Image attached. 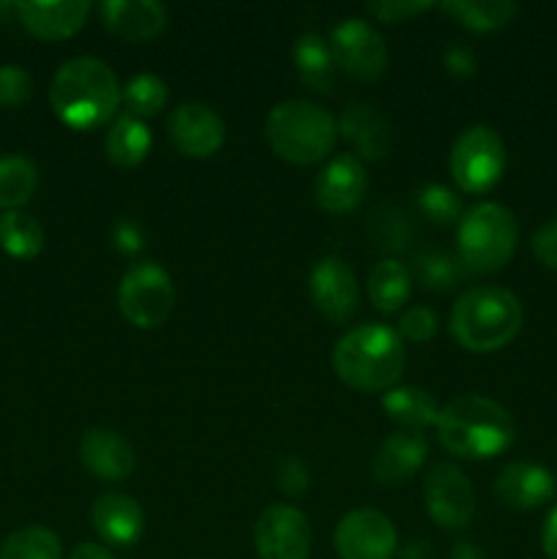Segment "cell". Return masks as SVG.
<instances>
[{
    "label": "cell",
    "instance_id": "6da1fadb",
    "mask_svg": "<svg viewBox=\"0 0 557 559\" xmlns=\"http://www.w3.org/2000/svg\"><path fill=\"white\" fill-rule=\"evenodd\" d=\"M123 102L118 76L98 58H71L55 71L49 104L60 123L74 131H91L109 123Z\"/></svg>",
    "mask_w": 557,
    "mask_h": 559
},
{
    "label": "cell",
    "instance_id": "7a4b0ae2",
    "mask_svg": "<svg viewBox=\"0 0 557 559\" xmlns=\"http://www.w3.org/2000/svg\"><path fill=\"white\" fill-rule=\"evenodd\" d=\"M435 429L440 445L451 456L467 459V462L502 456L517 437L511 413L495 399L478 396V393H464L440 407Z\"/></svg>",
    "mask_w": 557,
    "mask_h": 559
},
{
    "label": "cell",
    "instance_id": "3957f363",
    "mask_svg": "<svg viewBox=\"0 0 557 559\" xmlns=\"http://www.w3.org/2000/svg\"><path fill=\"white\" fill-rule=\"evenodd\" d=\"M333 371L347 388L360 393H386L396 388L407 366L402 336L382 322L349 328L333 344Z\"/></svg>",
    "mask_w": 557,
    "mask_h": 559
},
{
    "label": "cell",
    "instance_id": "277c9868",
    "mask_svg": "<svg viewBox=\"0 0 557 559\" xmlns=\"http://www.w3.org/2000/svg\"><path fill=\"white\" fill-rule=\"evenodd\" d=\"M524 322L522 304L506 287H475L451 311V336L467 353L489 355L508 347Z\"/></svg>",
    "mask_w": 557,
    "mask_h": 559
},
{
    "label": "cell",
    "instance_id": "5b68a950",
    "mask_svg": "<svg viewBox=\"0 0 557 559\" xmlns=\"http://www.w3.org/2000/svg\"><path fill=\"white\" fill-rule=\"evenodd\" d=\"M339 126L325 107L306 98H287L265 118V140L278 158L311 167L331 156Z\"/></svg>",
    "mask_w": 557,
    "mask_h": 559
},
{
    "label": "cell",
    "instance_id": "8992f818",
    "mask_svg": "<svg viewBox=\"0 0 557 559\" xmlns=\"http://www.w3.org/2000/svg\"><path fill=\"white\" fill-rule=\"evenodd\" d=\"M459 262L467 273H497L513 260L519 243L517 216L500 202L470 207L457 229Z\"/></svg>",
    "mask_w": 557,
    "mask_h": 559
},
{
    "label": "cell",
    "instance_id": "52a82bcc",
    "mask_svg": "<svg viewBox=\"0 0 557 559\" xmlns=\"http://www.w3.org/2000/svg\"><path fill=\"white\" fill-rule=\"evenodd\" d=\"M448 169L459 191L489 194L506 173V142L491 126H467L453 142Z\"/></svg>",
    "mask_w": 557,
    "mask_h": 559
},
{
    "label": "cell",
    "instance_id": "ba28073f",
    "mask_svg": "<svg viewBox=\"0 0 557 559\" xmlns=\"http://www.w3.org/2000/svg\"><path fill=\"white\" fill-rule=\"evenodd\" d=\"M118 309L126 322L151 331L169 320L175 309V284L156 262H137L123 273L118 287Z\"/></svg>",
    "mask_w": 557,
    "mask_h": 559
},
{
    "label": "cell",
    "instance_id": "9c48e42d",
    "mask_svg": "<svg viewBox=\"0 0 557 559\" xmlns=\"http://www.w3.org/2000/svg\"><path fill=\"white\" fill-rule=\"evenodd\" d=\"M424 502L431 522L448 533H462L475 516V489L453 462H437L424 478Z\"/></svg>",
    "mask_w": 557,
    "mask_h": 559
},
{
    "label": "cell",
    "instance_id": "30bf717a",
    "mask_svg": "<svg viewBox=\"0 0 557 559\" xmlns=\"http://www.w3.org/2000/svg\"><path fill=\"white\" fill-rule=\"evenodd\" d=\"M333 63L358 82H377L388 71V47L380 33L358 16H347L333 25L331 36Z\"/></svg>",
    "mask_w": 557,
    "mask_h": 559
},
{
    "label": "cell",
    "instance_id": "8fae6325",
    "mask_svg": "<svg viewBox=\"0 0 557 559\" xmlns=\"http://www.w3.org/2000/svg\"><path fill=\"white\" fill-rule=\"evenodd\" d=\"M339 559H391L399 549L396 527L375 508L349 511L333 533Z\"/></svg>",
    "mask_w": 557,
    "mask_h": 559
},
{
    "label": "cell",
    "instance_id": "7c38bea8",
    "mask_svg": "<svg viewBox=\"0 0 557 559\" xmlns=\"http://www.w3.org/2000/svg\"><path fill=\"white\" fill-rule=\"evenodd\" d=\"M254 551L260 559H309L311 527L295 506H271L254 524Z\"/></svg>",
    "mask_w": 557,
    "mask_h": 559
},
{
    "label": "cell",
    "instance_id": "4fadbf2b",
    "mask_svg": "<svg viewBox=\"0 0 557 559\" xmlns=\"http://www.w3.org/2000/svg\"><path fill=\"white\" fill-rule=\"evenodd\" d=\"M169 140H173L175 151L186 158H211L222 151L224 136V120L218 112L208 104L186 102L169 115L167 120Z\"/></svg>",
    "mask_w": 557,
    "mask_h": 559
},
{
    "label": "cell",
    "instance_id": "5bb4252c",
    "mask_svg": "<svg viewBox=\"0 0 557 559\" xmlns=\"http://www.w3.org/2000/svg\"><path fill=\"white\" fill-rule=\"evenodd\" d=\"M309 295L315 309L325 317L328 322H347L358 309V278L353 267L339 257H325L315 265L309 276Z\"/></svg>",
    "mask_w": 557,
    "mask_h": 559
},
{
    "label": "cell",
    "instance_id": "9a60e30c",
    "mask_svg": "<svg viewBox=\"0 0 557 559\" xmlns=\"http://www.w3.org/2000/svg\"><path fill=\"white\" fill-rule=\"evenodd\" d=\"M366 194V169L353 153H339L322 167L315 183L317 205L325 213H349L364 202Z\"/></svg>",
    "mask_w": 557,
    "mask_h": 559
},
{
    "label": "cell",
    "instance_id": "2e32d148",
    "mask_svg": "<svg viewBox=\"0 0 557 559\" xmlns=\"http://www.w3.org/2000/svg\"><path fill=\"white\" fill-rule=\"evenodd\" d=\"M557 495V480L541 464L513 462L495 478V497L511 511H535Z\"/></svg>",
    "mask_w": 557,
    "mask_h": 559
},
{
    "label": "cell",
    "instance_id": "e0dca14e",
    "mask_svg": "<svg viewBox=\"0 0 557 559\" xmlns=\"http://www.w3.org/2000/svg\"><path fill=\"white\" fill-rule=\"evenodd\" d=\"M91 16V3L87 0H60V3H16V20L31 36L42 41H63V38L76 36L85 27Z\"/></svg>",
    "mask_w": 557,
    "mask_h": 559
},
{
    "label": "cell",
    "instance_id": "ac0fdd59",
    "mask_svg": "<svg viewBox=\"0 0 557 559\" xmlns=\"http://www.w3.org/2000/svg\"><path fill=\"white\" fill-rule=\"evenodd\" d=\"M91 522L104 546H118V549H129L142 538L145 530V513H142L140 502L120 491H107V495L96 497L91 508Z\"/></svg>",
    "mask_w": 557,
    "mask_h": 559
},
{
    "label": "cell",
    "instance_id": "d6986e66",
    "mask_svg": "<svg viewBox=\"0 0 557 559\" xmlns=\"http://www.w3.org/2000/svg\"><path fill=\"white\" fill-rule=\"evenodd\" d=\"M426 456H429V440L424 437V431L399 429L377 448L371 473H375L377 484L402 486L424 467Z\"/></svg>",
    "mask_w": 557,
    "mask_h": 559
},
{
    "label": "cell",
    "instance_id": "ffe728a7",
    "mask_svg": "<svg viewBox=\"0 0 557 559\" xmlns=\"http://www.w3.org/2000/svg\"><path fill=\"white\" fill-rule=\"evenodd\" d=\"M80 462L93 478L98 480H123L134 473V448L120 431L112 429H87L80 442Z\"/></svg>",
    "mask_w": 557,
    "mask_h": 559
},
{
    "label": "cell",
    "instance_id": "44dd1931",
    "mask_svg": "<svg viewBox=\"0 0 557 559\" xmlns=\"http://www.w3.org/2000/svg\"><path fill=\"white\" fill-rule=\"evenodd\" d=\"M104 27L126 41H153L167 27L169 14L156 0H107L98 5Z\"/></svg>",
    "mask_w": 557,
    "mask_h": 559
},
{
    "label": "cell",
    "instance_id": "7402d4cb",
    "mask_svg": "<svg viewBox=\"0 0 557 559\" xmlns=\"http://www.w3.org/2000/svg\"><path fill=\"white\" fill-rule=\"evenodd\" d=\"M336 126L360 158L377 162V158L388 156V151H391V123L371 104H349Z\"/></svg>",
    "mask_w": 557,
    "mask_h": 559
},
{
    "label": "cell",
    "instance_id": "603a6c76",
    "mask_svg": "<svg viewBox=\"0 0 557 559\" xmlns=\"http://www.w3.org/2000/svg\"><path fill=\"white\" fill-rule=\"evenodd\" d=\"M153 136L147 129L145 120L134 118V115H118L112 120L107 131V140H104V153H107L109 162L120 169H131L137 164H142L151 153Z\"/></svg>",
    "mask_w": 557,
    "mask_h": 559
},
{
    "label": "cell",
    "instance_id": "cb8c5ba5",
    "mask_svg": "<svg viewBox=\"0 0 557 559\" xmlns=\"http://www.w3.org/2000/svg\"><path fill=\"white\" fill-rule=\"evenodd\" d=\"M382 409L393 424L410 431H424L429 426H437L440 418V407H437L435 396L418 385L391 388L382 393Z\"/></svg>",
    "mask_w": 557,
    "mask_h": 559
},
{
    "label": "cell",
    "instance_id": "d4e9b609",
    "mask_svg": "<svg viewBox=\"0 0 557 559\" xmlns=\"http://www.w3.org/2000/svg\"><path fill=\"white\" fill-rule=\"evenodd\" d=\"M293 63L306 87L317 93L331 91L333 76H336V63H333L328 38H322L320 33H304V36L295 38Z\"/></svg>",
    "mask_w": 557,
    "mask_h": 559
},
{
    "label": "cell",
    "instance_id": "484cf974",
    "mask_svg": "<svg viewBox=\"0 0 557 559\" xmlns=\"http://www.w3.org/2000/svg\"><path fill=\"white\" fill-rule=\"evenodd\" d=\"M440 9L470 33L502 31L519 14V5L511 0H446Z\"/></svg>",
    "mask_w": 557,
    "mask_h": 559
},
{
    "label": "cell",
    "instance_id": "4316f807",
    "mask_svg": "<svg viewBox=\"0 0 557 559\" xmlns=\"http://www.w3.org/2000/svg\"><path fill=\"white\" fill-rule=\"evenodd\" d=\"M366 289H369L371 306L380 314H393L410 300V271L396 260L377 262Z\"/></svg>",
    "mask_w": 557,
    "mask_h": 559
},
{
    "label": "cell",
    "instance_id": "83f0119b",
    "mask_svg": "<svg viewBox=\"0 0 557 559\" xmlns=\"http://www.w3.org/2000/svg\"><path fill=\"white\" fill-rule=\"evenodd\" d=\"M0 249L11 260H33L44 249V229L31 213L9 211L0 216Z\"/></svg>",
    "mask_w": 557,
    "mask_h": 559
},
{
    "label": "cell",
    "instance_id": "f1b7e54d",
    "mask_svg": "<svg viewBox=\"0 0 557 559\" xmlns=\"http://www.w3.org/2000/svg\"><path fill=\"white\" fill-rule=\"evenodd\" d=\"M38 189V169L25 156H0V211H20Z\"/></svg>",
    "mask_w": 557,
    "mask_h": 559
},
{
    "label": "cell",
    "instance_id": "f546056e",
    "mask_svg": "<svg viewBox=\"0 0 557 559\" xmlns=\"http://www.w3.org/2000/svg\"><path fill=\"white\" fill-rule=\"evenodd\" d=\"M63 546L60 538L47 527H22L11 533L0 546V559H60Z\"/></svg>",
    "mask_w": 557,
    "mask_h": 559
},
{
    "label": "cell",
    "instance_id": "4dcf8cb0",
    "mask_svg": "<svg viewBox=\"0 0 557 559\" xmlns=\"http://www.w3.org/2000/svg\"><path fill=\"white\" fill-rule=\"evenodd\" d=\"M169 91L164 85L162 76L156 74H137L126 82L123 87V102L129 115L134 118L145 120V118H156L164 107H167Z\"/></svg>",
    "mask_w": 557,
    "mask_h": 559
},
{
    "label": "cell",
    "instance_id": "1f68e13d",
    "mask_svg": "<svg viewBox=\"0 0 557 559\" xmlns=\"http://www.w3.org/2000/svg\"><path fill=\"white\" fill-rule=\"evenodd\" d=\"M467 271L459 262V257L446 254V251H426L418 257V278L431 293H451L464 282Z\"/></svg>",
    "mask_w": 557,
    "mask_h": 559
},
{
    "label": "cell",
    "instance_id": "d6a6232c",
    "mask_svg": "<svg viewBox=\"0 0 557 559\" xmlns=\"http://www.w3.org/2000/svg\"><path fill=\"white\" fill-rule=\"evenodd\" d=\"M418 211L437 227H453L462 222V200L448 186L431 183L418 191Z\"/></svg>",
    "mask_w": 557,
    "mask_h": 559
},
{
    "label": "cell",
    "instance_id": "836d02e7",
    "mask_svg": "<svg viewBox=\"0 0 557 559\" xmlns=\"http://www.w3.org/2000/svg\"><path fill=\"white\" fill-rule=\"evenodd\" d=\"M33 80L22 66L5 63L0 66V107L14 109L31 98Z\"/></svg>",
    "mask_w": 557,
    "mask_h": 559
},
{
    "label": "cell",
    "instance_id": "e575fe53",
    "mask_svg": "<svg viewBox=\"0 0 557 559\" xmlns=\"http://www.w3.org/2000/svg\"><path fill=\"white\" fill-rule=\"evenodd\" d=\"M435 9L431 0H382V3H366L364 11L375 20L386 22V25H399V22H410L415 16H420L424 11Z\"/></svg>",
    "mask_w": 557,
    "mask_h": 559
},
{
    "label": "cell",
    "instance_id": "d590c367",
    "mask_svg": "<svg viewBox=\"0 0 557 559\" xmlns=\"http://www.w3.org/2000/svg\"><path fill=\"white\" fill-rule=\"evenodd\" d=\"M437 328H440V320H437V314L429 306H413V309H407L402 314L396 333L402 336V342L407 338V342L424 344L429 338H435Z\"/></svg>",
    "mask_w": 557,
    "mask_h": 559
},
{
    "label": "cell",
    "instance_id": "8d00e7d4",
    "mask_svg": "<svg viewBox=\"0 0 557 559\" xmlns=\"http://www.w3.org/2000/svg\"><path fill=\"white\" fill-rule=\"evenodd\" d=\"M276 486L287 497H300L309 489V469L300 462L298 456L282 459V464L276 467Z\"/></svg>",
    "mask_w": 557,
    "mask_h": 559
},
{
    "label": "cell",
    "instance_id": "74e56055",
    "mask_svg": "<svg viewBox=\"0 0 557 559\" xmlns=\"http://www.w3.org/2000/svg\"><path fill=\"white\" fill-rule=\"evenodd\" d=\"M112 246L118 254L123 257H137L142 249H145V235H142V227L131 218H120L112 227Z\"/></svg>",
    "mask_w": 557,
    "mask_h": 559
},
{
    "label": "cell",
    "instance_id": "f35d334b",
    "mask_svg": "<svg viewBox=\"0 0 557 559\" xmlns=\"http://www.w3.org/2000/svg\"><path fill=\"white\" fill-rule=\"evenodd\" d=\"M533 254L549 271H557V218L541 224L533 235Z\"/></svg>",
    "mask_w": 557,
    "mask_h": 559
},
{
    "label": "cell",
    "instance_id": "ab89813d",
    "mask_svg": "<svg viewBox=\"0 0 557 559\" xmlns=\"http://www.w3.org/2000/svg\"><path fill=\"white\" fill-rule=\"evenodd\" d=\"M442 66H446L448 74L457 76V80H470V76L475 74V69H478V60H475L473 49L462 47V44H451V47L442 52Z\"/></svg>",
    "mask_w": 557,
    "mask_h": 559
},
{
    "label": "cell",
    "instance_id": "60d3db41",
    "mask_svg": "<svg viewBox=\"0 0 557 559\" xmlns=\"http://www.w3.org/2000/svg\"><path fill=\"white\" fill-rule=\"evenodd\" d=\"M541 546H544L546 557L557 559V506L552 508L544 522V530H541Z\"/></svg>",
    "mask_w": 557,
    "mask_h": 559
},
{
    "label": "cell",
    "instance_id": "b9f144b4",
    "mask_svg": "<svg viewBox=\"0 0 557 559\" xmlns=\"http://www.w3.org/2000/svg\"><path fill=\"white\" fill-rule=\"evenodd\" d=\"M399 551V559H435V549L426 544L424 538H413L410 544H404Z\"/></svg>",
    "mask_w": 557,
    "mask_h": 559
},
{
    "label": "cell",
    "instance_id": "7bdbcfd3",
    "mask_svg": "<svg viewBox=\"0 0 557 559\" xmlns=\"http://www.w3.org/2000/svg\"><path fill=\"white\" fill-rule=\"evenodd\" d=\"M69 559H115V555L102 544H80Z\"/></svg>",
    "mask_w": 557,
    "mask_h": 559
},
{
    "label": "cell",
    "instance_id": "ee69618b",
    "mask_svg": "<svg viewBox=\"0 0 557 559\" xmlns=\"http://www.w3.org/2000/svg\"><path fill=\"white\" fill-rule=\"evenodd\" d=\"M448 559H486V555L478 544H473V540H457Z\"/></svg>",
    "mask_w": 557,
    "mask_h": 559
}]
</instances>
